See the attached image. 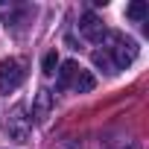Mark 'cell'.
I'll use <instances>...</instances> for the list:
<instances>
[{
  "instance_id": "6da1fadb",
  "label": "cell",
  "mask_w": 149,
  "mask_h": 149,
  "mask_svg": "<svg viewBox=\"0 0 149 149\" xmlns=\"http://www.w3.org/2000/svg\"><path fill=\"white\" fill-rule=\"evenodd\" d=\"M108 41H111V47H108V61H111V67L114 70H126L132 61H134V56H137V44L132 41V38H123V35H117V32H108Z\"/></svg>"
},
{
  "instance_id": "7a4b0ae2",
  "label": "cell",
  "mask_w": 149,
  "mask_h": 149,
  "mask_svg": "<svg viewBox=\"0 0 149 149\" xmlns=\"http://www.w3.org/2000/svg\"><path fill=\"white\" fill-rule=\"evenodd\" d=\"M26 79V70H24V61L18 58H3L0 61V94H12L24 85Z\"/></svg>"
},
{
  "instance_id": "3957f363",
  "label": "cell",
  "mask_w": 149,
  "mask_h": 149,
  "mask_svg": "<svg viewBox=\"0 0 149 149\" xmlns=\"http://www.w3.org/2000/svg\"><path fill=\"white\" fill-rule=\"evenodd\" d=\"M6 132H9L12 140L29 143V137H32V120L26 117V108H24V105H15V108H12V114H9V120H6Z\"/></svg>"
},
{
  "instance_id": "277c9868",
  "label": "cell",
  "mask_w": 149,
  "mask_h": 149,
  "mask_svg": "<svg viewBox=\"0 0 149 149\" xmlns=\"http://www.w3.org/2000/svg\"><path fill=\"white\" fill-rule=\"evenodd\" d=\"M79 32H82L88 41H94V44H102V41L108 38V29H105V24H102L97 15H91V12L82 18V24H79Z\"/></svg>"
},
{
  "instance_id": "5b68a950",
  "label": "cell",
  "mask_w": 149,
  "mask_h": 149,
  "mask_svg": "<svg viewBox=\"0 0 149 149\" xmlns=\"http://www.w3.org/2000/svg\"><path fill=\"white\" fill-rule=\"evenodd\" d=\"M94 88H97L94 73L85 70V67H79L76 76H73V82H70V91H73V94H88V91H94Z\"/></svg>"
},
{
  "instance_id": "8992f818",
  "label": "cell",
  "mask_w": 149,
  "mask_h": 149,
  "mask_svg": "<svg viewBox=\"0 0 149 149\" xmlns=\"http://www.w3.org/2000/svg\"><path fill=\"white\" fill-rule=\"evenodd\" d=\"M50 111H53V94L41 88V91L35 94V102H32V114L38 117V123H44V120L50 117Z\"/></svg>"
},
{
  "instance_id": "52a82bcc",
  "label": "cell",
  "mask_w": 149,
  "mask_h": 149,
  "mask_svg": "<svg viewBox=\"0 0 149 149\" xmlns=\"http://www.w3.org/2000/svg\"><path fill=\"white\" fill-rule=\"evenodd\" d=\"M76 70H79V64H76V61H64V64H61V70H58V88H70L73 76H76Z\"/></svg>"
},
{
  "instance_id": "ba28073f",
  "label": "cell",
  "mask_w": 149,
  "mask_h": 149,
  "mask_svg": "<svg viewBox=\"0 0 149 149\" xmlns=\"http://www.w3.org/2000/svg\"><path fill=\"white\" fill-rule=\"evenodd\" d=\"M126 15H129L132 21H143V18H149V6L140 3V0H137V3H129V6H126Z\"/></svg>"
},
{
  "instance_id": "9c48e42d",
  "label": "cell",
  "mask_w": 149,
  "mask_h": 149,
  "mask_svg": "<svg viewBox=\"0 0 149 149\" xmlns=\"http://www.w3.org/2000/svg\"><path fill=\"white\" fill-rule=\"evenodd\" d=\"M41 67H44L47 76H53L56 67H58V56H56V53H47V56H44V61H41Z\"/></svg>"
},
{
  "instance_id": "30bf717a",
  "label": "cell",
  "mask_w": 149,
  "mask_h": 149,
  "mask_svg": "<svg viewBox=\"0 0 149 149\" xmlns=\"http://www.w3.org/2000/svg\"><path fill=\"white\" fill-rule=\"evenodd\" d=\"M94 64H97V67H102V70H108V73H114V67H111L108 56H105V53H100V50L94 53Z\"/></svg>"
}]
</instances>
